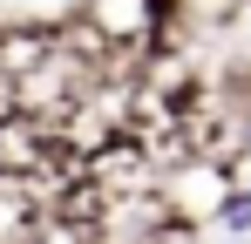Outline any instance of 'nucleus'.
Segmentation results:
<instances>
[{"label":"nucleus","mask_w":251,"mask_h":244,"mask_svg":"<svg viewBox=\"0 0 251 244\" xmlns=\"http://www.w3.org/2000/svg\"><path fill=\"white\" fill-rule=\"evenodd\" d=\"M217 224H224V231H251V190L217 197Z\"/></svg>","instance_id":"obj_1"}]
</instances>
